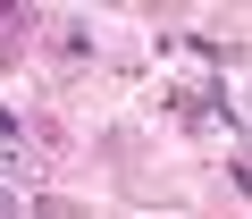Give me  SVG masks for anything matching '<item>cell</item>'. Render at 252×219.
I'll return each mask as SVG.
<instances>
[{
  "mask_svg": "<svg viewBox=\"0 0 252 219\" xmlns=\"http://www.w3.org/2000/svg\"><path fill=\"white\" fill-rule=\"evenodd\" d=\"M177 118H185L193 135H235L244 110H235V93H177Z\"/></svg>",
  "mask_w": 252,
  "mask_h": 219,
  "instance_id": "1",
  "label": "cell"
},
{
  "mask_svg": "<svg viewBox=\"0 0 252 219\" xmlns=\"http://www.w3.org/2000/svg\"><path fill=\"white\" fill-rule=\"evenodd\" d=\"M0 219H26V202H17V194H0Z\"/></svg>",
  "mask_w": 252,
  "mask_h": 219,
  "instance_id": "5",
  "label": "cell"
},
{
  "mask_svg": "<svg viewBox=\"0 0 252 219\" xmlns=\"http://www.w3.org/2000/svg\"><path fill=\"white\" fill-rule=\"evenodd\" d=\"M0 169L34 177V144H26V118H17V110H0Z\"/></svg>",
  "mask_w": 252,
  "mask_h": 219,
  "instance_id": "3",
  "label": "cell"
},
{
  "mask_svg": "<svg viewBox=\"0 0 252 219\" xmlns=\"http://www.w3.org/2000/svg\"><path fill=\"white\" fill-rule=\"evenodd\" d=\"M51 51H59L67 68H84V59H101V34H93V17H67V26H51Z\"/></svg>",
  "mask_w": 252,
  "mask_h": 219,
  "instance_id": "2",
  "label": "cell"
},
{
  "mask_svg": "<svg viewBox=\"0 0 252 219\" xmlns=\"http://www.w3.org/2000/svg\"><path fill=\"white\" fill-rule=\"evenodd\" d=\"M26 219H84L76 202H59V194H42V202H26Z\"/></svg>",
  "mask_w": 252,
  "mask_h": 219,
  "instance_id": "4",
  "label": "cell"
}]
</instances>
